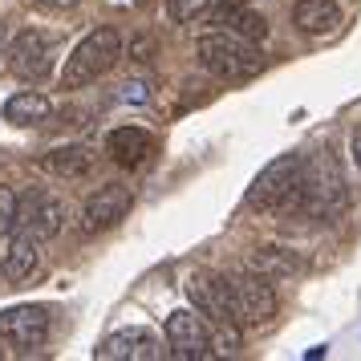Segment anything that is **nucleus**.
Wrapping results in <instances>:
<instances>
[{
    "instance_id": "f257e3e1",
    "label": "nucleus",
    "mask_w": 361,
    "mask_h": 361,
    "mask_svg": "<svg viewBox=\"0 0 361 361\" xmlns=\"http://www.w3.org/2000/svg\"><path fill=\"white\" fill-rule=\"evenodd\" d=\"M122 33L110 29V25H102L94 33H85L73 53L66 57V66H61V90H82V85L98 82L102 73H110V69L122 61Z\"/></svg>"
},
{
    "instance_id": "f03ea898",
    "label": "nucleus",
    "mask_w": 361,
    "mask_h": 361,
    "mask_svg": "<svg viewBox=\"0 0 361 361\" xmlns=\"http://www.w3.org/2000/svg\"><path fill=\"white\" fill-rule=\"evenodd\" d=\"M195 53H199V66L215 73V78H224V82H244V78H256L264 69L260 49L252 41H244L240 33H231V29L228 33H203Z\"/></svg>"
},
{
    "instance_id": "7ed1b4c3",
    "label": "nucleus",
    "mask_w": 361,
    "mask_h": 361,
    "mask_svg": "<svg viewBox=\"0 0 361 361\" xmlns=\"http://www.w3.org/2000/svg\"><path fill=\"white\" fill-rule=\"evenodd\" d=\"M300 154H280L247 187V207L256 212H296L300 207Z\"/></svg>"
},
{
    "instance_id": "20e7f679",
    "label": "nucleus",
    "mask_w": 361,
    "mask_h": 361,
    "mask_svg": "<svg viewBox=\"0 0 361 361\" xmlns=\"http://www.w3.org/2000/svg\"><path fill=\"white\" fill-rule=\"evenodd\" d=\"M345 203V179H341V166L337 159L321 150L305 159L300 166V215H337V207Z\"/></svg>"
},
{
    "instance_id": "39448f33",
    "label": "nucleus",
    "mask_w": 361,
    "mask_h": 361,
    "mask_svg": "<svg viewBox=\"0 0 361 361\" xmlns=\"http://www.w3.org/2000/svg\"><path fill=\"white\" fill-rule=\"evenodd\" d=\"M231 305H235V321L240 325H268L276 317V293H272V280L260 272H231Z\"/></svg>"
},
{
    "instance_id": "423d86ee",
    "label": "nucleus",
    "mask_w": 361,
    "mask_h": 361,
    "mask_svg": "<svg viewBox=\"0 0 361 361\" xmlns=\"http://www.w3.org/2000/svg\"><path fill=\"white\" fill-rule=\"evenodd\" d=\"M49 309L45 305H17V309L0 312V341L17 353H33L49 341Z\"/></svg>"
},
{
    "instance_id": "0eeeda50",
    "label": "nucleus",
    "mask_w": 361,
    "mask_h": 361,
    "mask_svg": "<svg viewBox=\"0 0 361 361\" xmlns=\"http://www.w3.org/2000/svg\"><path fill=\"white\" fill-rule=\"evenodd\" d=\"M166 349H171V357L179 361H203L215 353L212 345V329H207V321L199 317V312H187V309H175L171 317H166Z\"/></svg>"
},
{
    "instance_id": "6e6552de",
    "label": "nucleus",
    "mask_w": 361,
    "mask_h": 361,
    "mask_svg": "<svg viewBox=\"0 0 361 361\" xmlns=\"http://www.w3.org/2000/svg\"><path fill=\"white\" fill-rule=\"evenodd\" d=\"M4 66H8V73H17L20 82H41L53 66V37L41 33V29L17 33L4 49Z\"/></svg>"
},
{
    "instance_id": "1a4fd4ad",
    "label": "nucleus",
    "mask_w": 361,
    "mask_h": 361,
    "mask_svg": "<svg viewBox=\"0 0 361 361\" xmlns=\"http://www.w3.org/2000/svg\"><path fill=\"white\" fill-rule=\"evenodd\" d=\"M187 296L203 321H212L215 329L219 325H240L235 321V305H231V284L228 276H215V272H195L187 280Z\"/></svg>"
},
{
    "instance_id": "9d476101",
    "label": "nucleus",
    "mask_w": 361,
    "mask_h": 361,
    "mask_svg": "<svg viewBox=\"0 0 361 361\" xmlns=\"http://www.w3.org/2000/svg\"><path fill=\"white\" fill-rule=\"evenodd\" d=\"M130 203H134V195H130L126 183H106V187H98L82 207V231L94 235V231L118 228L126 219V212H130Z\"/></svg>"
},
{
    "instance_id": "9b49d317",
    "label": "nucleus",
    "mask_w": 361,
    "mask_h": 361,
    "mask_svg": "<svg viewBox=\"0 0 361 361\" xmlns=\"http://www.w3.org/2000/svg\"><path fill=\"white\" fill-rule=\"evenodd\" d=\"M163 353H166L163 337L150 333V329H142V325L118 329V333H110V337L98 345L102 361H159Z\"/></svg>"
},
{
    "instance_id": "f8f14e48",
    "label": "nucleus",
    "mask_w": 361,
    "mask_h": 361,
    "mask_svg": "<svg viewBox=\"0 0 361 361\" xmlns=\"http://www.w3.org/2000/svg\"><path fill=\"white\" fill-rule=\"evenodd\" d=\"M41 244L45 240L33 235L29 228L20 231V235H13V244L4 252V264H0V272H4L8 284H25V280H33L41 272Z\"/></svg>"
},
{
    "instance_id": "ddd939ff",
    "label": "nucleus",
    "mask_w": 361,
    "mask_h": 361,
    "mask_svg": "<svg viewBox=\"0 0 361 361\" xmlns=\"http://www.w3.org/2000/svg\"><path fill=\"white\" fill-rule=\"evenodd\" d=\"M20 224L33 231V235H41V240H53L57 231L66 228V203L57 195H25V203H20Z\"/></svg>"
},
{
    "instance_id": "4468645a",
    "label": "nucleus",
    "mask_w": 361,
    "mask_h": 361,
    "mask_svg": "<svg viewBox=\"0 0 361 361\" xmlns=\"http://www.w3.org/2000/svg\"><path fill=\"white\" fill-rule=\"evenodd\" d=\"M293 25L300 29V33H309V37L337 33V25H341V8H337V0H296Z\"/></svg>"
},
{
    "instance_id": "2eb2a0df",
    "label": "nucleus",
    "mask_w": 361,
    "mask_h": 361,
    "mask_svg": "<svg viewBox=\"0 0 361 361\" xmlns=\"http://www.w3.org/2000/svg\"><path fill=\"white\" fill-rule=\"evenodd\" d=\"M106 150H110V159L118 166H138V163H147V154L154 150V138L142 126H118L106 138Z\"/></svg>"
},
{
    "instance_id": "dca6fc26",
    "label": "nucleus",
    "mask_w": 361,
    "mask_h": 361,
    "mask_svg": "<svg viewBox=\"0 0 361 361\" xmlns=\"http://www.w3.org/2000/svg\"><path fill=\"white\" fill-rule=\"evenodd\" d=\"M247 268H252V272H260V276H268V280H288V276H296L305 264H300V256H296L293 247L264 244V247H252Z\"/></svg>"
},
{
    "instance_id": "f3484780",
    "label": "nucleus",
    "mask_w": 361,
    "mask_h": 361,
    "mask_svg": "<svg viewBox=\"0 0 361 361\" xmlns=\"http://www.w3.org/2000/svg\"><path fill=\"white\" fill-rule=\"evenodd\" d=\"M49 118H53V98L41 94V90H17L4 102V122H13V126H37V122H49Z\"/></svg>"
},
{
    "instance_id": "a211bd4d",
    "label": "nucleus",
    "mask_w": 361,
    "mask_h": 361,
    "mask_svg": "<svg viewBox=\"0 0 361 361\" xmlns=\"http://www.w3.org/2000/svg\"><path fill=\"white\" fill-rule=\"evenodd\" d=\"M94 166V150L90 147H53L41 154V171H49L53 179H82Z\"/></svg>"
},
{
    "instance_id": "6ab92c4d",
    "label": "nucleus",
    "mask_w": 361,
    "mask_h": 361,
    "mask_svg": "<svg viewBox=\"0 0 361 361\" xmlns=\"http://www.w3.org/2000/svg\"><path fill=\"white\" fill-rule=\"evenodd\" d=\"M224 20H228L231 33H240L244 41H252V45H260L264 37H268V20L260 17V13H252V8H235V13H224Z\"/></svg>"
},
{
    "instance_id": "aec40b11",
    "label": "nucleus",
    "mask_w": 361,
    "mask_h": 361,
    "mask_svg": "<svg viewBox=\"0 0 361 361\" xmlns=\"http://www.w3.org/2000/svg\"><path fill=\"white\" fill-rule=\"evenodd\" d=\"M20 228V195L13 187H0V235H13Z\"/></svg>"
},
{
    "instance_id": "412c9836",
    "label": "nucleus",
    "mask_w": 361,
    "mask_h": 361,
    "mask_svg": "<svg viewBox=\"0 0 361 361\" xmlns=\"http://www.w3.org/2000/svg\"><path fill=\"white\" fill-rule=\"evenodd\" d=\"M166 13H171V20H179V25H191V20L212 13V0H166Z\"/></svg>"
},
{
    "instance_id": "4be33fe9",
    "label": "nucleus",
    "mask_w": 361,
    "mask_h": 361,
    "mask_svg": "<svg viewBox=\"0 0 361 361\" xmlns=\"http://www.w3.org/2000/svg\"><path fill=\"white\" fill-rule=\"evenodd\" d=\"M118 90H122L118 94L122 102H147V85L142 82H126V85H118Z\"/></svg>"
},
{
    "instance_id": "5701e85b",
    "label": "nucleus",
    "mask_w": 361,
    "mask_h": 361,
    "mask_svg": "<svg viewBox=\"0 0 361 361\" xmlns=\"http://www.w3.org/2000/svg\"><path fill=\"white\" fill-rule=\"evenodd\" d=\"M37 8H49V13H66V8H78L82 0H33Z\"/></svg>"
},
{
    "instance_id": "b1692460",
    "label": "nucleus",
    "mask_w": 361,
    "mask_h": 361,
    "mask_svg": "<svg viewBox=\"0 0 361 361\" xmlns=\"http://www.w3.org/2000/svg\"><path fill=\"white\" fill-rule=\"evenodd\" d=\"M247 0H212V13H219V17H224V13H235V8H244Z\"/></svg>"
},
{
    "instance_id": "393cba45",
    "label": "nucleus",
    "mask_w": 361,
    "mask_h": 361,
    "mask_svg": "<svg viewBox=\"0 0 361 361\" xmlns=\"http://www.w3.org/2000/svg\"><path fill=\"white\" fill-rule=\"evenodd\" d=\"M130 57L147 61V57H150V37H138V41H130Z\"/></svg>"
},
{
    "instance_id": "a878e982",
    "label": "nucleus",
    "mask_w": 361,
    "mask_h": 361,
    "mask_svg": "<svg viewBox=\"0 0 361 361\" xmlns=\"http://www.w3.org/2000/svg\"><path fill=\"white\" fill-rule=\"evenodd\" d=\"M349 154H353V163H357V171H361V130L353 134V142H349Z\"/></svg>"
},
{
    "instance_id": "bb28decb",
    "label": "nucleus",
    "mask_w": 361,
    "mask_h": 361,
    "mask_svg": "<svg viewBox=\"0 0 361 361\" xmlns=\"http://www.w3.org/2000/svg\"><path fill=\"white\" fill-rule=\"evenodd\" d=\"M0 53H4V25H0Z\"/></svg>"
}]
</instances>
